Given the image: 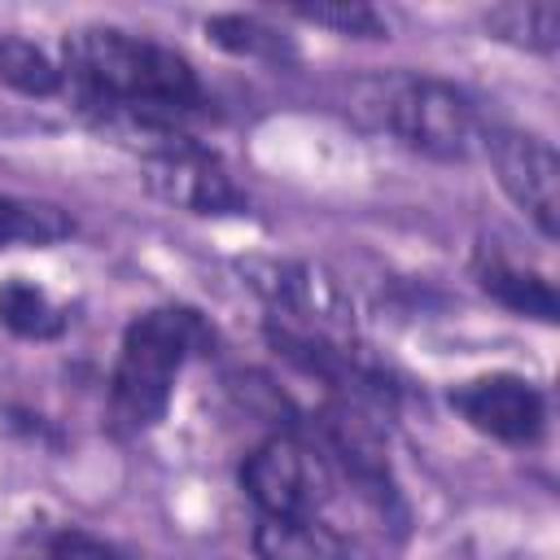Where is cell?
I'll list each match as a JSON object with an SVG mask.
<instances>
[{
	"mask_svg": "<svg viewBox=\"0 0 560 560\" xmlns=\"http://www.w3.org/2000/svg\"><path fill=\"white\" fill-rule=\"evenodd\" d=\"M61 74L83 114L144 144L188 136V122L210 114L192 61L122 26L74 31L61 52Z\"/></svg>",
	"mask_w": 560,
	"mask_h": 560,
	"instance_id": "6da1fadb",
	"label": "cell"
},
{
	"mask_svg": "<svg viewBox=\"0 0 560 560\" xmlns=\"http://www.w3.org/2000/svg\"><path fill=\"white\" fill-rule=\"evenodd\" d=\"M210 346V328L192 306H153L136 315L118 341L109 376V420L118 433H149L171 398L184 363Z\"/></svg>",
	"mask_w": 560,
	"mask_h": 560,
	"instance_id": "7a4b0ae2",
	"label": "cell"
},
{
	"mask_svg": "<svg viewBox=\"0 0 560 560\" xmlns=\"http://www.w3.org/2000/svg\"><path fill=\"white\" fill-rule=\"evenodd\" d=\"M372 109L389 127V136L438 162L472 158L486 136L472 96L433 74H389L372 83Z\"/></svg>",
	"mask_w": 560,
	"mask_h": 560,
	"instance_id": "3957f363",
	"label": "cell"
},
{
	"mask_svg": "<svg viewBox=\"0 0 560 560\" xmlns=\"http://www.w3.org/2000/svg\"><path fill=\"white\" fill-rule=\"evenodd\" d=\"M249 289L271 306L276 324H289L298 332L354 341V311L337 276H328L319 262L302 258H254L241 267Z\"/></svg>",
	"mask_w": 560,
	"mask_h": 560,
	"instance_id": "277c9868",
	"label": "cell"
},
{
	"mask_svg": "<svg viewBox=\"0 0 560 560\" xmlns=\"http://www.w3.org/2000/svg\"><path fill=\"white\" fill-rule=\"evenodd\" d=\"M241 490L249 494L258 516H319L332 477L319 446H306L293 433H271L245 455Z\"/></svg>",
	"mask_w": 560,
	"mask_h": 560,
	"instance_id": "5b68a950",
	"label": "cell"
},
{
	"mask_svg": "<svg viewBox=\"0 0 560 560\" xmlns=\"http://www.w3.org/2000/svg\"><path fill=\"white\" fill-rule=\"evenodd\" d=\"M144 184L153 197L188 214H245L249 210L245 188L192 136L144 144Z\"/></svg>",
	"mask_w": 560,
	"mask_h": 560,
	"instance_id": "8992f818",
	"label": "cell"
},
{
	"mask_svg": "<svg viewBox=\"0 0 560 560\" xmlns=\"http://www.w3.org/2000/svg\"><path fill=\"white\" fill-rule=\"evenodd\" d=\"M481 153L490 158V171L499 188L512 197V206L547 236H560V158L556 149L521 127H486Z\"/></svg>",
	"mask_w": 560,
	"mask_h": 560,
	"instance_id": "52a82bcc",
	"label": "cell"
},
{
	"mask_svg": "<svg viewBox=\"0 0 560 560\" xmlns=\"http://www.w3.org/2000/svg\"><path fill=\"white\" fill-rule=\"evenodd\" d=\"M451 407L472 424L477 433L503 442V446H534L547 429V398L534 381L512 372H490L459 381L451 389Z\"/></svg>",
	"mask_w": 560,
	"mask_h": 560,
	"instance_id": "ba28073f",
	"label": "cell"
},
{
	"mask_svg": "<svg viewBox=\"0 0 560 560\" xmlns=\"http://www.w3.org/2000/svg\"><path fill=\"white\" fill-rule=\"evenodd\" d=\"M249 547L258 560H354L350 542L319 516H258Z\"/></svg>",
	"mask_w": 560,
	"mask_h": 560,
	"instance_id": "9c48e42d",
	"label": "cell"
},
{
	"mask_svg": "<svg viewBox=\"0 0 560 560\" xmlns=\"http://www.w3.org/2000/svg\"><path fill=\"white\" fill-rule=\"evenodd\" d=\"M477 280H481V289H486L494 302H503L508 311L534 315V319H542V324L556 319V289H551L547 276H538V271H529V267H516V262H503V258H481V262H477Z\"/></svg>",
	"mask_w": 560,
	"mask_h": 560,
	"instance_id": "30bf717a",
	"label": "cell"
},
{
	"mask_svg": "<svg viewBox=\"0 0 560 560\" xmlns=\"http://www.w3.org/2000/svg\"><path fill=\"white\" fill-rule=\"evenodd\" d=\"M0 324L26 341H52L66 332V311L48 298L44 284L13 276L0 284Z\"/></svg>",
	"mask_w": 560,
	"mask_h": 560,
	"instance_id": "8fae6325",
	"label": "cell"
},
{
	"mask_svg": "<svg viewBox=\"0 0 560 560\" xmlns=\"http://www.w3.org/2000/svg\"><path fill=\"white\" fill-rule=\"evenodd\" d=\"M9 560H136V556L79 525H39L18 538Z\"/></svg>",
	"mask_w": 560,
	"mask_h": 560,
	"instance_id": "7c38bea8",
	"label": "cell"
},
{
	"mask_svg": "<svg viewBox=\"0 0 560 560\" xmlns=\"http://www.w3.org/2000/svg\"><path fill=\"white\" fill-rule=\"evenodd\" d=\"M0 83L22 96H35V101L66 92L61 61H52L39 44H31L22 35H0Z\"/></svg>",
	"mask_w": 560,
	"mask_h": 560,
	"instance_id": "4fadbf2b",
	"label": "cell"
},
{
	"mask_svg": "<svg viewBox=\"0 0 560 560\" xmlns=\"http://www.w3.org/2000/svg\"><path fill=\"white\" fill-rule=\"evenodd\" d=\"M486 31L512 48L551 57L560 44V9L556 4H499L486 13Z\"/></svg>",
	"mask_w": 560,
	"mask_h": 560,
	"instance_id": "5bb4252c",
	"label": "cell"
},
{
	"mask_svg": "<svg viewBox=\"0 0 560 560\" xmlns=\"http://www.w3.org/2000/svg\"><path fill=\"white\" fill-rule=\"evenodd\" d=\"M70 228L74 223L57 206L0 192V245H52V241L70 236Z\"/></svg>",
	"mask_w": 560,
	"mask_h": 560,
	"instance_id": "9a60e30c",
	"label": "cell"
},
{
	"mask_svg": "<svg viewBox=\"0 0 560 560\" xmlns=\"http://www.w3.org/2000/svg\"><path fill=\"white\" fill-rule=\"evenodd\" d=\"M206 35H210L219 48L236 52V57L280 61V57L293 52L280 31H271V26H262L258 18H245V13H214V18H206Z\"/></svg>",
	"mask_w": 560,
	"mask_h": 560,
	"instance_id": "2e32d148",
	"label": "cell"
},
{
	"mask_svg": "<svg viewBox=\"0 0 560 560\" xmlns=\"http://www.w3.org/2000/svg\"><path fill=\"white\" fill-rule=\"evenodd\" d=\"M293 18H302L311 26H328L337 35H354V39H385L389 35V22L368 4H306V9H293Z\"/></svg>",
	"mask_w": 560,
	"mask_h": 560,
	"instance_id": "e0dca14e",
	"label": "cell"
}]
</instances>
